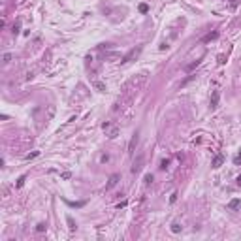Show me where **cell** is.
I'll return each instance as SVG.
<instances>
[{"instance_id":"obj_1","label":"cell","mask_w":241,"mask_h":241,"mask_svg":"<svg viewBox=\"0 0 241 241\" xmlns=\"http://www.w3.org/2000/svg\"><path fill=\"white\" fill-rule=\"evenodd\" d=\"M102 130L106 132V136L109 138V140H115V138L119 136V126L113 124V122H104V124H102Z\"/></svg>"},{"instance_id":"obj_2","label":"cell","mask_w":241,"mask_h":241,"mask_svg":"<svg viewBox=\"0 0 241 241\" xmlns=\"http://www.w3.org/2000/svg\"><path fill=\"white\" fill-rule=\"evenodd\" d=\"M143 162H145V156L143 155H138L134 164H132V173H140L143 170Z\"/></svg>"},{"instance_id":"obj_3","label":"cell","mask_w":241,"mask_h":241,"mask_svg":"<svg viewBox=\"0 0 241 241\" xmlns=\"http://www.w3.org/2000/svg\"><path fill=\"white\" fill-rule=\"evenodd\" d=\"M138 141H140V136H138V132H136V134L130 138V143H128V153H130V155H134V149H136Z\"/></svg>"},{"instance_id":"obj_4","label":"cell","mask_w":241,"mask_h":241,"mask_svg":"<svg viewBox=\"0 0 241 241\" xmlns=\"http://www.w3.org/2000/svg\"><path fill=\"white\" fill-rule=\"evenodd\" d=\"M219 38V32L215 30V32H209V34H206L202 38V43H209V42H213V40H217Z\"/></svg>"},{"instance_id":"obj_5","label":"cell","mask_w":241,"mask_h":241,"mask_svg":"<svg viewBox=\"0 0 241 241\" xmlns=\"http://www.w3.org/2000/svg\"><path fill=\"white\" fill-rule=\"evenodd\" d=\"M119 183V175H117V173H113V175L109 177V181H107V185H106V190H109V188H113L115 185Z\"/></svg>"},{"instance_id":"obj_6","label":"cell","mask_w":241,"mask_h":241,"mask_svg":"<svg viewBox=\"0 0 241 241\" xmlns=\"http://www.w3.org/2000/svg\"><path fill=\"white\" fill-rule=\"evenodd\" d=\"M222 162H224V156H222V155H217V156L213 158V164H211V166L215 168V170H217V168L222 166Z\"/></svg>"},{"instance_id":"obj_7","label":"cell","mask_w":241,"mask_h":241,"mask_svg":"<svg viewBox=\"0 0 241 241\" xmlns=\"http://www.w3.org/2000/svg\"><path fill=\"white\" fill-rule=\"evenodd\" d=\"M219 98H220V92L219 90H213V96H211V107H213V109L219 106Z\"/></svg>"},{"instance_id":"obj_8","label":"cell","mask_w":241,"mask_h":241,"mask_svg":"<svg viewBox=\"0 0 241 241\" xmlns=\"http://www.w3.org/2000/svg\"><path fill=\"white\" fill-rule=\"evenodd\" d=\"M200 64H202V59H198V60H194V62L187 64V66H185V70H187V72H192V70H196Z\"/></svg>"},{"instance_id":"obj_9","label":"cell","mask_w":241,"mask_h":241,"mask_svg":"<svg viewBox=\"0 0 241 241\" xmlns=\"http://www.w3.org/2000/svg\"><path fill=\"white\" fill-rule=\"evenodd\" d=\"M140 51H141V47H138V49H132V51H130V53H128V55H126V57H124V59H122V62H128V60H130L132 57H136V55H138V53H140Z\"/></svg>"},{"instance_id":"obj_10","label":"cell","mask_w":241,"mask_h":241,"mask_svg":"<svg viewBox=\"0 0 241 241\" xmlns=\"http://www.w3.org/2000/svg\"><path fill=\"white\" fill-rule=\"evenodd\" d=\"M239 206H241V200H232V202L228 203V209H232V211H235V209H239Z\"/></svg>"},{"instance_id":"obj_11","label":"cell","mask_w":241,"mask_h":241,"mask_svg":"<svg viewBox=\"0 0 241 241\" xmlns=\"http://www.w3.org/2000/svg\"><path fill=\"white\" fill-rule=\"evenodd\" d=\"M25 181H27V175H21V177L17 179V185H15V187H17V188H21L23 185H25Z\"/></svg>"},{"instance_id":"obj_12","label":"cell","mask_w":241,"mask_h":241,"mask_svg":"<svg viewBox=\"0 0 241 241\" xmlns=\"http://www.w3.org/2000/svg\"><path fill=\"white\" fill-rule=\"evenodd\" d=\"M68 206H72V207H83L85 202H68Z\"/></svg>"},{"instance_id":"obj_13","label":"cell","mask_w":241,"mask_h":241,"mask_svg":"<svg viewBox=\"0 0 241 241\" xmlns=\"http://www.w3.org/2000/svg\"><path fill=\"white\" fill-rule=\"evenodd\" d=\"M172 232H173V234H179V232H181V226H179L177 222H173V224H172Z\"/></svg>"},{"instance_id":"obj_14","label":"cell","mask_w":241,"mask_h":241,"mask_svg":"<svg viewBox=\"0 0 241 241\" xmlns=\"http://www.w3.org/2000/svg\"><path fill=\"white\" fill-rule=\"evenodd\" d=\"M66 220H68V226H70V230H75V222H74V219H72V217H68Z\"/></svg>"},{"instance_id":"obj_15","label":"cell","mask_w":241,"mask_h":241,"mask_svg":"<svg viewBox=\"0 0 241 241\" xmlns=\"http://www.w3.org/2000/svg\"><path fill=\"white\" fill-rule=\"evenodd\" d=\"M194 77H196V75H194V74H192V75H188V77H187V79H185L183 83H181V87H185V85H187V83H190V81H192Z\"/></svg>"},{"instance_id":"obj_16","label":"cell","mask_w":241,"mask_h":241,"mask_svg":"<svg viewBox=\"0 0 241 241\" xmlns=\"http://www.w3.org/2000/svg\"><path fill=\"white\" fill-rule=\"evenodd\" d=\"M9 60H12V55H9V53H6V55L2 57V62H4V64H8Z\"/></svg>"},{"instance_id":"obj_17","label":"cell","mask_w":241,"mask_h":241,"mask_svg":"<svg viewBox=\"0 0 241 241\" xmlns=\"http://www.w3.org/2000/svg\"><path fill=\"white\" fill-rule=\"evenodd\" d=\"M140 12H141V13H147V12H149V6H147V4H141V6H140Z\"/></svg>"},{"instance_id":"obj_18","label":"cell","mask_w":241,"mask_h":241,"mask_svg":"<svg viewBox=\"0 0 241 241\" xmlns=\"http://www.w3.org/2000/svg\"><path fill=\"white\" fill-rule=\"evenodd\" d=\"M40 155V151H34V153H30V155H27V160H30V158H36Z\"/></svg>"},{"instance_id":"obj_19","label":"cell","mask_w":241,"mask_h":241,"mask_svg":"<svg viewBox=\"0 0 241 241\" xmlns=\"http://www.w3.org/2000/svg\"><path fill=\"white\" fill-rule=\"evenodd\" d=\"M12 32H13L15 36H17V34H19V23H17V25H13V28H12Z\"/></svg>"},{"instance_id":"obj_20","label":"cell","mask_w":241,"mask_h":241,"mask_svg":"<svg viewBox=\"0 0 241 241\" xmlns=\"http://www.w3.org/2000/svg\"><path fill=\"white\" fill-rule=\"evenodd\" d=\"M45 228H47V226H45V224L42 222V224H38V228H36V230H38V232H43V230H45Z\"/></svg>"},{"instance_id":"obj_21","label":"cell","mask_w":241,"mask_h":241,"mask_svg":"<svg viewBox=\"0 0 241 241\" xmlns=\"http://www.w3.org/2000/svg\"><path fill=\"white\" fill-rule=\"evenodd\" d=\"M145 183H147V185L153 183V175H151V173H149V175H145Z\"/></svg>"},{"instance_id":"obj_22","label":"cell","mask_w":241,"mask_h":241,"mask_svg":"<svg viewBox=\"0 0 241 241\" xmlns=\"http://www.w3.org/2000/svg\"><path fill=\"white\" fill-rule=\"evenodd\" d=\"M168 164H170V162H168V160H162V164H160V168H162V170H166V166H168Z\"/></svg>"},{"instance_id":"obj_23","label":"cell","mask_w":241,"mask_h":241,"mask_svg":"<svg viewBox=\"0 0 241 241\" xmlns=\"http://www.w3.org/2000/svg\"><path fill=\"white\" fill-rule=\"evenodd\" d=\"M235 181H237V185H239V187H241V175H239L237 179H235Z\"/></svg>"},{"instance_id":"obj_24","label":"cell","mask_w":241,"mask_h":241,"mask_svg":"<svg viewBox=\"0 0 241 241\" xmlns=\"http://www.w3.org/2000/svg\"><path fill=\"white\" fill-rule=\"evenodd\" d=\"M232 4H235V0H232Z\"/></svg>"}]
</instances>
